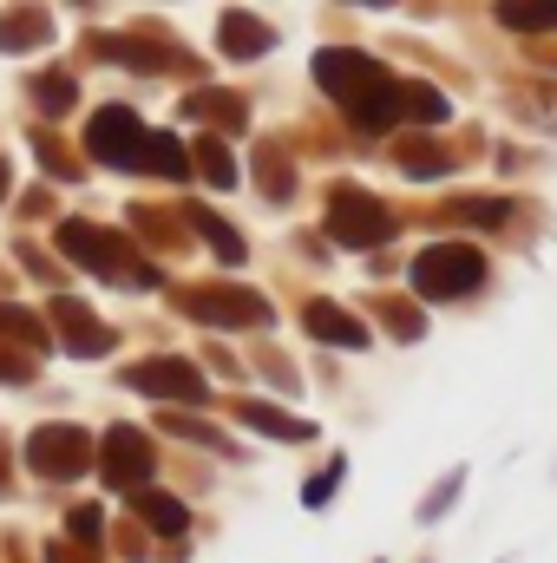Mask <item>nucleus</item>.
<instances>
[{
    "instance_id": "412c9836",
    "label": "nucleus",
    "mask_w": 557,
    "mask_h": 563,
    "mask_svg": "<svg viewBox=\"0 0 557 563\" xmlns=\"http://www.w3.org/2000/svg\"><path fill=\"white\" fill-rule=\"evenodd\" d=\"M197 164H204V184H217V190H230V184H237V164H230L223 139H197Z\"/></svg>"
},
{
    "instance_id": "f8f14e48",
    "label": "nucleus",
    "mask_w": 557,
    "mask_h": 563,
    "mask_svg": "<svg viewBox=\"0 0 557 563\" xmlns=\"http://www.w3.org/2000/svg\"><path fill=\"white\" fill-rule=\"evenodd\" d=\"M184 119H210V125H223V132H243L250 106H243V92H217V86H204V92L184 99Z\"/></svg>"
},
{
    "instance_id": "f3484780",
    "label": "nucleus",
    "mask_w": 557,
    "mask_h": 563,
    "mask_svg": "<svg viewBox=\"0 0 557 563\" xmlns=\"http://www.w3.org/2000/svg\"><path fill=\"white\" fill-rule=\"evenodd\" d=\"M243 426H256V432H270V439H308L315 426L308 420H288V413H276V407H263V400H243Z\"/></svg>"
},
{
    "instance_id": "f257e3e1",
    "label": "nucleus",
    "mask_w": 557,
    "mask_h": 563,
    "mask_svg": "<svg viewBox=\"0 0 557 563\" xmlns=\"http://www.w3.org/2000/svg\"><path fill=\"white\" fill-rule=\"evenodd\" d=\"M315 79H321V92H328L361 132H387V125L401 119V86H394L368 53H354V46H321V53H315Z\"/></svg>"
},
{
    "instance_id": "5701e85b",
    "label": "nucleus",
    "mask_w": 557,
    "mask_h": 563,
    "mask_svg": "<svg viewBox=\"0 0 557 563\" xmlns=\"http://www.w3.org/2000/svg\"><path fill=\"white\" fill-rule=\"evenodd\" d=\"M401 112H414V125H439L446 119V99L433 86H401Z\"/></svg>"
},
{
    "instance_id": "9b49d317",
    "label": "nucleus",
    "mask_w": 557,
    "mask_h": 563,
    "mask_svg": "<svg viewBox=\"0 0 557 563\" xmlns=\"http://www.w3.org/2000/svg\"><path fill=\"white\" fill-rule=\"evenodd\" d=\"M302 321H308V334H315V341H328V347H368L361 314H354V308H341V301H308V308H302Z\"/></svg>"
},
{
    "instance_id": "7c9ffc66",
    "label": "nucleus",
    "mask_w": 557,
    "mask_h": 563,
    "mask_svg": "<svg viewBox=\"0 0 557 563\" xmlns=\"http://www.w3.org/2000/svg\"><path fill=\"white\" fill-rule=\"evenodd\" d=\"M0 197H7V164H0Z\"/></svg>"
},
{
    "instance_id": "ddd939ff",
    "label": "nucleus",
    "mask_w": 557,
    "mask_h": 563,
    "mask_svg": "<svg viewBox=\"0 0 557 563\" xmlns=\"http://www.w3.org/2000/svg\"><path fill=\"white\" fill-rule=\"evenodd\" d=\"M499 20L512 33H557V0H499Z\"/></svg>"
},
{
    "instance_id": "20e7f679",
    "label": "nucleus",
    "mask_w": 557,
    "mask_h": 563,
    "mask_svg": "<svg viewBox=\"0 0 557 563\" xmlns=\"http://www.w3.org/2000/svg\"><path fill=\"white\" fill-rule=\"evenodd\" d=\"M328 236H335L341 250H381V243L394 236V217H387V203H381V197H368V190L341 184V190L328 197Z\"/></svg>"
},
{
    "instance_id": "6ab92c4d",
    "label": "nucleus",
    "mask_w": 557,
    "mask_h": 563,
    "mask_svg": "<svg viewBox=\"0 0 557 563\" xmlns=\"http://www.w3.org/2000/svg\"><path fill=\"white\" fill-rule=\"evenodd\" d=\"M144 170L151 177H184V144L171 139V132H157V139H144Z\"/></svg>"
},
{
    "instance_id": "7ed1b4c3",
    "label": "nucleus",
    "mask_w": 557,
    "mask_h": 563,
    "mask_svg": "<svg viewBox=\"0 0 557 563\" xmlns=\"http://www.w3.org/2000/svg\"><path fill=\"white\" fill-rule=\"evenodd\" d=\"M485 282V256L466 250V243H433L414 256V295L419 301H452V295H472Z\"/></svg>"
},
{
    "instance_id": "f03ea898",
    "label": "nucleus",
    "mask_w": 557,
    "mask_h": 563,
    "mask_svg": "<svg viewBox=\"0 0 557 563\" xmlns=\"http://www.w3.org/2000/svg\"><path fill=\"white\" fill-rule=\"evenodd\" d=\"M59 250L73 263H86L92 276L119 282V288H157V269L144 256H132V243H119V236H106L92 223H59Z\"/></svg>"
},
{
    "instance_id": "b1692460",
    "label": "nucleus",
    "mask_w": 557,
    "mask_h": 563,
    "mask_svg": "<svg viewBox=\"0 0 557 563\" xmlns=\"http://www.w3.org/2000/svg\"><path fill=\"white\" fill-rule=\"evenodd\" d=\"M46 33H53V26H46L40 13H26V20H0V46H7V53H20V46H40Z\"/></svg>"
},
{
    "instance_id": "39448f33",
    "label": "nucleus",
    "mask_w": 557,
    "mask_h": 563,
    "mask_svg": "<svg viewBox=\"0 0 557 563\" xmlns=\"http://www.w3.org/2000/svg\"><path fill=\"white\" fill-rule=\"evenodd\" d=\"M177 308L204 328H270V301L250 288H184Z\"/></svg>"
},
{
    "instance_id": "6e6552de",
    "label": "nucleus",
    "mask_w": 557,
    "mask_h": 563,
    "mask_svg": "<svg viewBox=\"0 0 557 563\" xmlns=\"http://www.w3.org/2000/svg\"><path fill=\"white\" fill-rule=\"evenodd\" d=\"M139 151H144V132L125 106H106L99 119H86V157H99V164H139Z\"/></svg>"
},
{
    "instance_id": "c85d7f7f",
    "label": "nucleus",
    "mask_w": 557,
    "mask_h": 563,
    "mask_svg": "<svg viewBox=\"0 0 557 563\" xmlns=\"http://www.w3.org/2000/svg\"><path fill=\"white\" fill-rule=\"evenodd\" d=\"M0 334H26V341H40V321H33L26 308H0Z\"/></svg>"
},
{
    "instance_id": "9d476101",
    "label": "nucleus",
    "mask_w": 557,
    "mask_h": 563,
    "mask_svg": "<svg viewBox=\"0 0 557 563\" xmlns=\"http://www.w3.org/2000/svg\"><path fill=\"white\" fill-rule=\"evenodd\" d=\"M53 321H59V341H66V354H92V361H99V354H112V347H119V334H112V328H106L92 308L66 301V295L53 301Z\"/></svg>"
},
{
    "instance_id": "4be33fe9",
    "label": "nucleus",
    "mask_w": 557,
    "mask_h": 563,
    "mask_svg": "<svg viewBox=\"0 0 557 563\" xmlns=\"http://www.w3.org/2000/svg\"><path fill=\"white\" fill-rule=\"evenodd\" d=\"M92 46L112 53V59H132V73H164V53L144 46V40H92Z\"/></svg>"
},
{
    "instance_id": "a211bd4d",
    "label": "nucleus",
    "mask_w": 557,
    "mask_h": 563,
    "mask_svg": "<svg viewBox=\"0 0 557 563\" xmlns=\"http://www.w3.org/2000/svg\"><path fill=\"white\" fill-rule=\"evenodd\" d=\"M446 217L479 223V230H499V223H512V203H505V197H452V210H446Z\"/></svg>"
},
{
    "instance_id": "1a4fd4ad",
    "label": "nucleus",
    "mask_w": 557,
    "mask_h": 563,
    "mask_svg": "<svg viewBox=\"0 0 557 563\" xmlns=\"http://www.w3.org/2000/svg\"><path fill=\"white\" fill-rule=\"evenodd\" d=\"M99 472H106V485L139 492L144 478H151V439H144L139 426H112L106 432V452H99Z\"/></svg>"
},
{
    "instance_id": "c756f323",
    "label": "nucleus",
    "mask_w": 557,
    "mask_h": 563,
    "mask_svg": "<svg viewBox=\"0 0 557 563\" xmlns=\"http://www.w3.org/2000/svg\"><path fill=\"white\" fill-rule=\"evenodd\" d=\"M164 426H171V432H184V439H204V445H217V452H223V439H217V432H210L204 420H184V413H171Z\"/></svg>"
},
{
    "instance_id": "dca6fc26",
    "label": "nucleus",
    "mask_w": 557,
    "mask_h": 563,
    "mask_svg": "<svg viewBox=\"0 0 557 563\" xmlns=\"http://www.w3.org/2000/svg\"><path fill=\"white\" fill-rule=\"evenodd\" d=\"M190 223H197V236L217 250V263H243V236H237L217 210H190Z\"/></svg>"
},
{
    "instance_id": "393cba45",
    "label": "nucleus",
    "mask_w": 557,
    "mask_h": 563,
    "mask_svg": "<svg viewBox=\"0 0 557 563\" xmlns=\"http://www.w3.org/2000/svg\"><path fill=\"white\" fill-rule=\"evenodd\" d=\"M341 472H348V459H328V465L308 478V492H302V498H308V505H328V492L341 485Z\"/></svg>"
},
{
    "instance_id": "aec40b11",
    "label": "nucleus",
    "mask_w": 557,
    "mask_h": 563,
    "mask_svg": "<svg viewBox=\"0 0 557 563\" xmlns=\"http://www.w3.org/2000/svg\"><path fill=\"white\" fill-rule=\"evenodd\" d=\"M394 157H401L414 177H439V170H446V151H439V144H426V139H401V144H394Z\"/></svg>"
},
{
    "instance_id": "423d86ee",
    "label": "nucleus",
    "mask_w": 557,
    "mask_h": 563,
    "mask_svg": "<svg viewBox=\"0 0 557 563\" xmlns=\"http://www.w3.org/2000/svg\"><path fill=\"white\" fill-rule=\"evenodd\" d=\"M125 387H139L151 400H184V407H204V400H210V380H204L190 361H177V354H157V361L125 367Z\"/></svg>"
},
{
    "instance_id": "cd10ccee",
    "label": "nucleus",
    "mask_w": 557,
    "mask_h": 563,
    "mask_svg": "<svg viewBox=\"0 0 557 563\" xmlns=\"http://www.w3.org/2000/svg\"><path fill=\"white\" fill-rule=\"evenodd\" d=\"M66 525H73V538H79V544H99V531H106V518H99L92 505H79V511H73Z\"/></svg>"
},
{
    "instance_id": "0eeeda50",
    "label": "nucleus",
    "mask_w": 557,
    "mask_h": 563,
    "mask_svg": "<svg viewBox=\"0 0 557 563\" xmlns=\"http://www.w3.org/2000/svg\"><path fill=\"white\" fill-rule=\"evenodd\" d=\"M26 465H33L40 478H79V472L92 465V445H86L79 426H33V439H26Z\"/></svg>"
},
{
    "instance_id": "a878e982",
    "label": "nucleus",
    "mask_w": 557,
    "mask_h": 563,
    "mask_svg": "<svg viewBox=\"0 0 557 563\" xmlns=\"http://www.w3.org/2000/svg\"><path fill=\"white\" fill-rule=\"evenodd\" d=\"M256 164H263V190H270V197H288V177H282V151L276 144H263V151H256Z\"/></svg>"
},
{
    "instance_id": "4468645a",
    "label": "nucleus",
    "mask_w": 557,
    "mask_h": 563,
    "mask_svg": "<svg viewBox=\"0 0 557 563\" xmlns=\"http://www.w3.org/2000/svg\"><path fill=\"white\" fill-rule=\"evenodd\" d=\"M276 46V33L263 26V20H250V13H223V53H270Z\"/></svg>"
},
{
    "instance_id": "bb28decb",
    "label": "nucleus",
    "mask_w": 557,
    "mask_h": 563,
    "mask_svg": "<svg viewBox=\"0 0 557 563\" xmlns=\"http://www.w3.org/2000/svg\"><path fill=\"white\" fill-rule=\"evenodd\" d=\"M40 106H46V112H66V106H73V79H66V73H46V79H40Z\"/></svg>"
},
{
    "instance_id": "2eb2a0df",
    "label": "nucleus",
    "mask_w": 557,
    "mask_h": 563,
    "mask_svg": "<svg viewBox=\"0 0 557 563\" xmlns=\"http://www.w3.org/2000/svg\"><path fill=\"white\" fill-rule=\"evenodd\" d=\"M139 518L157 531V538H177V531L190 525V511H184L177 498H164V492H139Z\"/></svg>"
}]
</instances>
